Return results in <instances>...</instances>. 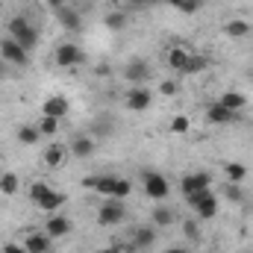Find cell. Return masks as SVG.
<instances>
[{"mask_svg": "<svg viewBox=\"0 0 253 253\" xmlns=\"http://www.w3.org/2000/svg\"><path fill=\"white\" fill-rule=\"evenodd\" d=\"M9 39H15L24 50H33L39 44V33L27 18H12L9 21Z\"/></svg>", "mask_w": 253, "mask_h": 253, "instance_id": "obj_1", "label": "cell"}, {"mask_svg": "<svg viewBox=\"0 0 253 253\" xmlns=\"http://www.w3.org/2000/svg\"><path fill=\"white\" fill-rule=\"evenodd\" d=\"M71 153H74V156H80V159H85V156H91V153H94V141H91L88 135H77V138L71 141Z\"/></svg>", "mask_w": 253, "mask_h": 253, "instance_id": "obj_19", "label": "cell"}, {"mask_svg": "<svg viewBox=\"0 0 253 253\" xmlns=\"http://www.w3.org/2000/svg\"><path fill=\"white\" fill-rule=\"evenodd\" d=\"M189 203H191V209L197 212V218H203V221L215 218V212H218V197L212 194V189H203V191H197V194H189Z\"/></svg>", "mask_w": 253, "mask_h": 253, "instance_id": "obj_2", "label": "cell"}, {"mask_svg": "<svg viewBox=\"0 0 253 253\" xmlns=\"http://www.w3.org/2000/svg\"><path fill=\"white\" fill-rule=\"evenodd\" d=\"M227 197H230L233 203H239V200H242V189H239L236 183H230V186H227Z\"/></svg>", "mask_w": 253, "mask_h": 253, "instance_id": "obj_34", "label": "cell"}, {"mask_svg": "<svg viewBox=\"0 0 253 253\" xmlns=\"http://www.w3.org/2000/svg\"><path fill=\"white\" fill-rule=\"evenodd\" d=\"M206 56H200V53H191L186 68H183V74H200V71H206Z\"/></svg>", "mask_w": 253, "mask_h": 253, "instance_id": "obj_27", "label": "cell"}, {"mask_svg": "<svg viewBox=\"0 0 253 253\" xmlns=\"http://www.w3.org/2000/svg\"><path fill=\"white\" fill-rule=\"evenodd\" d=\"M56 18H59V24H62L65 30H71V33L83 30V18H80V12H77V9H71V6L56 9Z\"/></svg>", "mask_w": 253, "mask_h": 253, "instance_id": "obj_13", "label": "cell"}, {"mask_svg": "<svg viewBox=\"0 0 253 253\" xmlns=\"http://www.w3.org/2000/svg\"><path fill=\"white\" fill-rule=\"evenodd\" d=\"M36 126H39V132H42V135H56V132H59V118L44 115V118H42Z\"/></svg>", "mask_w": 253, "mask_h": 253, "instance_id": "obj_28", "label": "cell"}, {"mask_svg": "<svg viewBox=\"0 0 253 253\" xmlns=\"http://www.w3.org/2000/svg\"><path fill=\"white\" fill-rule=\"evenodd\" d=\"M159 91H162L165 97H174V94L180 91V85H177V80H165V83L159 85Z\"/></svg>", "mask_w": 253, "mask_h": 253, "instance_id": "obj_32", "label": "cell"}, {"mask_svg": "<svg viewBox=\"0 0 253 253\" xmlns=\"http://www.w3.org/2000/svg\"><path fill=\"white\" fill-rule=\"evenodd\" d=\"M191 129V121L186 118V115H174L171 118V132H177V135H186Z\"/></svg>", "mask_w": 253, "mask_h": 253, "instance_id": "obj_30", "label": "cell"}, {"mask_svg": "<svg viewBox=\"0 0 253 253\" xmlns=\"http://www.w3.org/2000/svg\"><path fill=\"white\" fill-rule=\"evenodd\" d=\"M156 227H171L174 224V209H168V206H159V209H153V218H150Z\"/></svg>", "mask_w": 253, "mask_h": 253, "instance_id": "obj_25", "label": "cell"}, {"mask_svg": "<svg viewBox=\"0 0 253 253\" xmlns=\"http://www.w3.org/2000/svg\"><path fill=\"white\" fill-rule=\"evenodd\" d=\"M224 174H227V180H230V183L242 186V183H245V177H248V165H242V162H227V165H224Z\"/></svg>", "mask_w": 253, "mask_h": 253, "instance_id": "obj_21", "label": "cell"}, {"mask_svg": "<svg viewBox=\"0 0 253 253\" xmlns=\"http://www.w3.org/2000/svg\"><path fill=\"white\" fill-rule=\"evenodd\" d=\"M3 253H30V251H27L24 245H15V242H12V245H6V248H3Z\"/></svg>", "mask_w": 253, "mask_h": 253, "instance_id": "obj_36", "label": "cell"}, {"mask_svg": "<svg viewBox=\"0 0 253 253\" xmlns=\"http://www.w3.org/2000/svg\"><path fill=\"white\" fill-rule=\"evenodd\" d=\"M65 156H68V150H65L62 144H50V147L44 150V165H47V168H62Z\"/></svg>", "mask_w": 253, "mask_h": 253, "instance_id": "obj_17", "label": "cell"}, {"mask_svg": "<svg viewBox=\"0 0 253 253\" xmlns=\"http://www.w3.org/2000/svg\"><path fill=\"white\" fill-rule=\"evenodd\" d=\"M186 236L189 239H200V230L194 227V221H186Z\"/></svg>", "mask_w": 253, "mask_h": 253, "instance_id": "obj_35", "label": "cell"}, {"mask_svg": "<svg viewBox=\"0 0 253 253\" xmlns=\"http://www.w3.org/2000/svg\"><path fill=\"white\" fill-rule=\"evenodd\" d=\"M47 191H50V186H47V183H42V180H36V183L30 186V197H33V200L39 203V200H42V197H44Z\"/></svg>", "mask_w": 253, "mask_h": 253, "instance_id": "obj_31", "label": "cell"}, {"mask_svg": "<svg viewBox=\"0 0 253 253\" xmlns=\"http://www.w3.org/2000/svg\"><path fill=\"white\" fill-rule=\"evenodd\" d=\"M106 27H109L112 33L124 30L126 27V12H109V15H106Z\"/></svg>", "mask_w": 253, "mask_h": 253, "instance_id": "obj_29", "label": "cell"}, {"mask_svg": "<svg viewBox=\"0 0 253 253\" xmlns=\"http://www.w3.org/2000/svg\"><path fill=\"white\" fill-rule=\"evenodd\" d=\"M144 191H147V197H153V200H165L168 197V180L162 177V174H156V171H144Z\"/></svg>", "mask_w": 253, "mask_h": 253, "instance_id": "obj_5", "label": "cell"}, {"mask_svg": "<svg viewBox=\"0 0 253 253\" xmlns=\"http://www.w3.org/2000/svg\"><path fill=\"white\" fill-rule=\"evenodd\" d=\"M135 3H159V0H135Z\"/></svg>", "mask_w": 253, "mask_h": 253, "instance_id": "obj_40", "label": "cell"}, {"mask_svg": "<svg viewBox=\"0 0 253 253\" xmlns=\"http://www.w3.org/2000/svg\"><path fill=\"white\" fill-rule=\"evenodd\" d=\"M85 186H88V189H94L97 194H103V197H115V186H118V177H112V174L88 177V180H85Z\"/></svg>", "mask_w": 253, "mask_h": 253, "instance_id": "obj_8", "label": "cell"}, {"mask_svg": "<svg viewBox=\"0 0 253 253\" xmlns=\"http://www.w3.org/2000/svg\"><path fill=\"white\" fill-rule=\"evenodd\" d=\"M0 56L6 59V62H12V65H18V68H24V65L30 62V56H27V50L15 42V39H3L0 42Z\"/></svg>", "mask_w": 253, "mask_h": 253, "instance_id": "obj_6", "label": "cell"}, {"mask_svg": "<svg viewBox=\"0 0 253 253\" xmlns=\"http://www.w3.org/2000/svg\"><path fill=\"white\" fill-rule=\"evenodd\" d=\"M206 118H209V124H233V121H239V115L230 112V109H224L218 100L206 109Z\"/></svg>", "mask_w": 253, "mask_h": 253, "instance_id": "obj_12", "label": "cell"}, {"mask_svg": "<svg viewBox=\"0 0 253 253\" xmlns=\"http://www.w3.org/2000/svg\"><path fill=\"white\" fill-rule=\"evenodd\" d=\"M83 62V50L77 47V44H71V42H65L56 47V65L59 68H74V65Z\"/></svg>", "mask_w": 253, "mask_h": 253, "instance_id": "obj_7", "label": "cell"}, {"mask_svg": "<svg viewBox=\"0 0 253 253\" xmlns=\"http://www.w3.org/2000/svg\"><path fill=\"white\" fill-rule=\"evenodd\" d=\"M126 109H132V112H144V109H150V103H153V91L150 88H144V85H132L129 91H126Z\"/></svg>", "mask_w": 253, "mask_h": 253, "instance_id": "obj_4", "label": "cell"}, {"mask_svg": "<svg viewBox=\"0 0 253 253\" xmlns=\"http://www.w3.org/2000/svg\"><path fill=\"white\" fill-rule=\"evenodd\" d=\"M200 3H203V0H183V3H180V12L191 15V12H197V9H200Z\"/></svg>", "mask_w": 253, "mask_h": 253, "instance_id": "obj_33", "label": "cell"}, {"mask_svg": "<svg viewBox=\"0 0 253 253\" xmlns=\"http://www.w3.org/2000/svg\"><path fill=\"white\" fill-rule=\"evenodd\" d=\"M191 50H186V47H171L168 50V65L174 68V71H180L183 74V68H186V62H189Z\"/></svg>", "mask_w": 253, "mask_h": 253, "instance_id": "obj_22", "label": "cell"}, {"mask_svg": "<svg viewBox=\"0 0 253 253\" xmlns=\"http://www.w3.org/2000/svg\"><path fill=\"white\" fill-rule=\"evenodd\" d=\"M39 138H42V132H39L36 124L18 126V141H21V144H39Z\"/></svg>", "mask_w": 253, "mask_h": 253, "instance_id": "obj_23", "label": "cell"}, {"mask_svg": "<svg viewBox=\"0 0 253 253\" xmlns=\"http://www.w3.org/2000/svg\"><path fill=\"white\" fill-rule=\"evenodd\" d=\"M44 3H47V6H50L53 12H56V9H62V6H65V0H44Z\"/></svg>", "mask_w": 253, "mask_h": 253, "instance_id": "obj_37", "label": "cell"}, {"mask_svg": "<svg viewBox=\"0 0 253 253\" xmlns=\"http://www.w3.org/2000/svg\"><path fill=\"white\" fill-rule=\"evenodd\" d=\"M24 248H27L30 253H47V251H50V236L27 233V236H24Z\"/></svg>", "mask_w": 253, "mask_h": 253, "instance_id": "obj_16", "label": "cell"}, {"mask_svg": "<svg viewBox=\"0 0 253 253\" xmlns=\"http://www.w3.org/2000/svg\"><path fill=\"white\" fill-rule=\"evenodd\" d=\"M209 174H203V171H197V174H186L183 177V183H180V189H183V194L189 197V194H197V191L209 189Z\"/></svg>", "mask_w": 253, "mask_h": 253, "instance_id": "obj_10", "label": "cell"}, {"mask_svg": "<svg viewBox=\"0 0 253 253\" xmlns=\"http://www.w3.org/2000/svg\"><path fill=\"white\" fill-rule=\"evenodd\" d=\"M47 236L50 239H62V236H68V230H71V221L65 218V215H59V212H53L50 218H47Z\"/></svg>", "mask_w": 253, "mask_h": 253, "instance_id": "obj_14", "label": "cell"}, {"mask_svg": "<svg viewBox=\"0 0 253 253\" xmlns=\"http://www.w3.org/2000/svg\"><path fill=\"white\" fill-rule=\"evenodd\" d=\"M159 3H168V6H177V9H180V3H183V0H159Z\"/></svg>", "mask_w": 253, "mask_h": 253, "instance_id": "obj_38", "label": "cell"}, {"mask_svg": "<svg viewBox=\"0 0 253 253\" xmlns=\"http://www.w3.org/2000/svg\"><path fill=\"white\" fill-rule=\"evenodd\" d=\"M68 109H71V106H68V100H65L62 94H53V97H47V100L42 103V112L50 115V118H59V121L68 115Z\"/></svg>", "mask_w": 253, "mask_h": 253, "instance_id": "obj_11", "label": "cell"}, {"mask_svg": "<svg viewBox=\"0 0 253 253\" xmlns=\"http://www.w3.org/2000/svg\"><path fill=\"white\" fill-rule=\"evenodd\" d=\"M106 253H118V251H115V248H112V251H106Z\"/></svg>", "mask_w": 253, "mask_h": 253, "instance_id": "obj_41", "label": "cell"}, {"mask_svg": "<svg viewBox=\"0 0 253 253\" xmlns=\"http://www.w3.org/2000/svg\"><path fill=\"white\" fill-rule=\"evenodd\" d=\"M62 203H65V194H62V191H53V189H50L44 197H42V200H39V206H42L47 215L59 212V206H62Z\"/></svg>", "mask_w": 253, "mask_h": 253, "instance_id": "obj_18", "label": "cell"}, {"mask_svg": "<svg viewBox=\"0 0 253 253\" xmlns=\"http://www.w3.org/2000/svg\"><path fill=\"white\" fill-rule=\"evenodd\" d=\"M224 33H227L230 39H245V36L251 33V24H248L245 18H236V21H227V24H224Z\"/></svg>", "mask_w": 253, "mask_h": 253, "instance_id": "obj_20", "label": "cell"}, {"mask_svg": "<svg viewBox=\"0 0 253 253\" xmlns=\"http://www.w3.org/2000/svg\"><path fill=\"white\" fill-rule=\"evenodd\" d=\"M124 77L132 85H144V80H150V65L144 62V59H132L124 68Z\"/></svg>", "mask_w": 253, "mask_h": 253, "instance_id": "obj_9", "label": "cell"}, {"mask_svg": "<svg viewBox=\"0 0 253 253\" xmlns=\"http://www.w3.org/2000/svg\"><path fill=\"white\" fill-rule=\"evenodd\" d=\"M0 74H3V62H0Z\"/></svg>", "mask_w": 253, "mask_h": 253, "instance_id": "obj_42", "label": "cell"}, {"mask_svg": "<svg viewBox=\"0 0 253 253\" xmlns=\"http://www.w3.org/2000/svg\"><path fill=\"white\" fill-rule=\"evenodd\" d=\"M124 218H126V206H124V200H118V197L103 200V206L97 209V221H100L103 227H115V224H121Z\"/></svg>", "mask_w": 253, "mask_h": 253, "instance_id": "obj_3", "label": "cell"}, {"mask_svg": "<svg viewBox=\"0 0 253 253\" xmlns=\"http://www.w3.org/2000/svg\"><path fill=\"white\" fill-rule=\"evenodd\" d=\"M21 189V183H18V174H0V191L3 194H15V191Z\"/></svg>", "mask_w": 253, "mask_h": 253, "instance_id": "obj_26", "label": "cell"}, {"mask_svg": "<svg viewBox=\"0 0 253 253\" xmlns=\"http://www.w3.org/2000/svg\"><path fill=\"white\" fill-rule=\"evenodd\" d=\"M132 242H135V248H150V245L156 242V230H153V227H138Z\"/></svg>", "mask_w": 253, "mask_h": 253, "instance_id": "obj_24", "label": "cell"}, {"mask_svg": "<svg viewBox=\"0 0 253 253\" xmlns=\"http://www.w3.org/2000/svg\"><path fill=\"white\" fill-rule=\"evenodd\" d=\"M165 253H189V251H183V248H168Z\"/></svg>", "mask_w": 253, "mask_h": 253, "instance_id": "obj_39", "label": "cell"}, {"mask_svg": "<svg viewBox=\"0 0 253 253\" xmlns=\"http://www.w3.org/2000/svg\"><path fill=\"white\" fill-rule=\"evenodd\" d=\"M218 103H221L224 109H230V112H236V115H239V112L248 106V97H245L242 91H224V94L218 97Z\"/></svg>", "mask_w": 253, "mask_h": 253, "instance_id": "obj_15", "label": "cell"}, {"mask_svg": "<svg viewBox=\"0 0 253 253\" xmlns=\"http://www.w3.org/2000/svg\"><path fill=\"white\" fill-rule=\"evenodd\" d=\"M0 253H3V251H0Z\"/></svg>", "mask_w": 253, "mask_h": 253, "instance_id": "obj_43", "label": "cell"}]
</instances>
